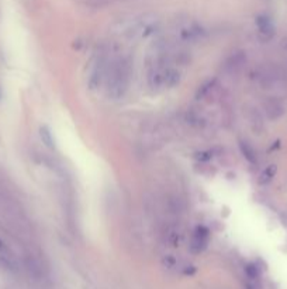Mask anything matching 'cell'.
Masks as SVG:
<instances>
[{
    "label": "cell",
    "instance_id": "1",
    "mask_svg": "<svg viewBox=\"0 0 287 289\" xmlns=\"http://www.w3.org/2000/svg\"><path fill=\"white\" fill-rule=\"evenodd\" d=\"M107 94L111 99H121L128 90L130 84V65L123 58H114L107 64L106 78Z\"/></svg>",
    "mask_w": 287,
    "mask_h": 289
},
{
    "label": "cell",
    "instance_id": "2",
    "mask_svg": "<svg viewBox=\"0 0 287 289\" xmlns=\"http://www.w3.org/2000/svg\"><path fill=\"white\" fill-rule=\"evenodd\" d=\"M252 79L258 82L264 89H273V88H278L285 84L286 75L279 66L272 65V64H265L254 70Z\"/></svg>",
    "mask_w": 287,
    "mask_h": 289
},
{
    "label": "cell",
    "instance_id": "3",
    "mask_svg": "<svg viewBox=\"0 0 287 289\" xmlns=\"http://www.w3.org/2000/svg\"><path fill=\"white\" fill-rule=\"evenodd\" d=\"M0 266H3L4 270L11 271V272H16L18 268L14 252L1 238H0Z\"/></svg>",
    "mask_w": 287,
    "mask_h": 289
},
{
    "label": "cell",
    "instance_id": "4",
    "mask_svg": "<svg viewBox=\"0 0 287 289\" xmlns=\"http://www.w3.org/2000/svg\"><path fill=\"white\" fill-rule=\"evenodd\" d=\"M210 240V232L209 228H206L204 226H199L193 233V238L190 242V250L193 252H202L203 250H206L207 244Z\"/></svg>",
    "mask_w": 287,
    "mask_h": 289
},
{
    "label": "cell",
    "instance_id": "5",
    "mask_svg": "<svg viewBox=\"0 0 287 289\" xmlns=\"http://www.w3.org/2000/svg\"><path fill=\"white\" fill-rule=\"evenodd\" d=\"M264 110L269 120H278L285 114V106L278 98H268L264 102Z\"/></svg>",
    "mask_w": 287,
    "mask_h": 289
},
{
    "label": "cell",
    "instance_id": "6",
    "mask_svg": "<svg viewBox=\"0 0 287 289\" xmlns=\"http://www.w3.org/2000/svg\"><path fill=\"white\" fill-rule=\"evenodd\" d=\"M245 114H247V120H248V124L249 127L252 128V132L255 134L264 133L265 122L262 114H261V112L256 109V108L249 106L247 112H245Z\"/></svg>",
    "mask_w": 287,
    "mask_h": 289
},
{
    "label": "cell",
    "instance_id": "7",
    "mask_svg": "<svg viewBox=\"0 0 287 289\" xmlns=\"http://www.w3.org/2000/svg\"><path fill=\"white\" fill-rule=\"evenodd\" d=\"M206 37V30L197 26V24H192V26H187L185 28L180 30V38L186 42H197Z\"/></svg>",
    "mask_w": 287,
    "mask_h": 289
},
{
    "label": "cell",
    "instance_id": "8",
    "mask_svg": "<svg viewBox=\"0 0 287 289\" xmlns=\"http://www.w3.org/2000/svg\"><path fill=\"white\" fill-rule=\"evenodd\" d=\"M256 26H258V30L259 34L264 37L265 40H271L275 36V26L272 23L271 17L265 16H258L256 17Z\"/></svg>",
    "mask_w": 287,
    "mask_h": 289
},
{
    "label": "cell",
    "instance_id": "9",
    "mask_svg": "<svg viewBox=\"0 0 287 289\" xmlns=\"http://www.w3.org/2000/svg\"><path fill=\"white\" fill-rule=\"evenodd\" d=\"M247 62V55L244 52H237L233 54L227 61H225V70H228L230 74H237L242 70V66Z\"/></svg>",
    "mask_w": 287,
    "mask_h": 289
},
{
    "label": "cell",
    "instance_id": "10",
    "mask_svg": "<svg viewBox=\"0 0 287 289\" xmlns=\"http://www.w3.org/2000/svg\"><path fill=\"white\" fill-rule=\"evenodd\" d=\"M182 75L175 68H165V89H171L180 84Z\"/></svg>",
    "mask_w": 287,
    "mask_h": 289
},
{
    "label": "cell",
    "instance_id": "11",
    "mask_svg": "<svg viewBox=\"0 0 287 289\" xmlns=\"http://www.w3.org/2000/svg\"><path fill=\"white\" fill-rule=\"evenodd\" d=\"M240 150L241 152H242V156H245L247 161H249L251 164H256L258 154H256V151L254 150V147L249 144L248 141H240Z\"/></svg>",
    "mask_w": 287,
    "mask_h": 289
},
{
    "label": "cell",
    "instance_id": "12",
    "mask_svg": "<svg viewBox=\"0 0 287 289\" xmlns=\"http://www.w3.org/2000/svg\"><path fill=\"white\" fill-rule=\"evenodd\" d=\"M276 172H278V166L276 165H269L268 168H265L262 174L259 175V184L261 185H268V184H271L273 178L276 176Z\"/></svg>",
    "mask_w": 287,
    "mask_h": 289
},
{
    "label": "cell",
    "instance_id": "13",
    "mask_svg": "<svg viewBox=\"0 0 287 289\" xmlns=\"http://www.w3.org/2000/svg\"><path fill=\"white\" fill-rule=\"evenodd\" d=\"M214 88H216V79H210L207 82H204V84L199 88V90H197V94H196V99H197V100H202L204 98H207L210 92H211Z\"/></svg>",
    "mask_w": 287,
    "mask_h": 289
},
{
    "label": "cell",
    "instance_id": "14",
    "mask_svg": "<svg viewBox=\"0 0 287 289\" xmlns=\"http://www.w3.org/2000/svg\"><path fill=\"white\" fill-rule=\"evenodd\" d=\"M39 137H41L42 142L47 146L48 148H54L55 141L54 137H52V133H51V130H49V127H47V126L41 127V128H39Z\"/></svg>",
    "mask_w": 287,
    "mask_h": 289
},
{
    "label": "cell",
    "instance_id": "15",
    "mask_svg": "<svg viewBox=\"0 0 287 289\" xmlns=\"http://www.w3.org/2000/svg\"><path fill=\"white\" fill-rule=\"evenodd\" d=\"M245 272L248 275L251 280H256L258 276H259V270H258V266L255 264H249L247 268H245Z\"/></svg>",
    "mask_w": 287,
    "mask_h": 289
},
{
    "label": "cell",
    "instance_id": "16",
    "mask_svg": "<svg viewBox=\"0 0 287 289\" xmlns=\"http://www.w3.org/2000/svg\"><path fill=\"white\" fill-rule=\"evenodd\" d=\"M163 264L168 266V268H173V266H176V260L172 257V256H169V257H166L163 260Z\"/></svg>",
    "mask_w": 287,
    "mask_h": 289
},
{
    "label": "cell",
    "instance_id": "17",
    "mask_svg": "<svg viewBox=\"0 0 287 289\" xmlns=\"http://www.w3.org/2000/svg\"><path fill=\"white\" fill-rule=\"evenodd\" d=\"M280 46H282V50H283L285 52H287V37H285V38L282 40Z\"/></svg>",
    "mask_w": 287,
    "mask_h": 289
}]
</instances>
